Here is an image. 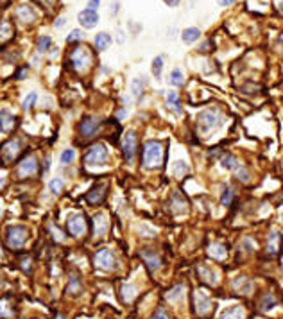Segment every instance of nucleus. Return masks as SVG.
Instances as JSON below:
<instances>
[{
  "mask_svg": "<svg viewBox=\"0 0 283 319\" xmlns=\"http://www.w3.org/2000/svg\"><path fill=\"white\" fill-rule=\"evenodd\" d=\"M219 5H222V7H226V5H231L235 2V0H217Z\"/></svg>",
  "mask_w": 283,
  "mask_h": 319,
  "instance_id": "864d4df0",
  "label": "nucleus"
},
{
  "mask_svg": "<svg viewBox=\"0 0 283 319\" xmlns=\"http://www.w3.org/2000/svg\"><path fill=\"white\" fill-rule=\"evenodd\" d=\"M142 162L145 169H158L163 162V145L158 140H149L144 147Z\"/></svg>",
  "mask_w": 283,
  "mask_h": 319,
  "instance_id": "f03ea898",
  "label": "nucleus"
},
{
  "mask_svg": "<svg viewBox=\"0 0 283 319\" xmlns=\"http://www.w3.org/2000/svg\"><path fill=\"white\" fill-rule=\"evenodd\" d=\"M15 115H11L9 111L2 109L0 111V131H9L13 126H15Z\"/></svg>",
  "mask_w": 283,
  "mask_h": 319,
  "instance_id": "4be33fe9",
  "label": "nucleus"
},
{
  "mask_svg": "<svg viewBox=\"0 0 283 319\" xmlns=\"http://www.w3.org/2000/svg\"><path fill=\"white\" fill-rule=\"evenodd\" d=\"M50 233H52V237H54L58 242H63L66 239V237L63 235V231H61L60 228H58V226H54V224H50Z\"/></svg>",
  "mask_w": 283,
  "mask_h": 319,
  "instance_id": "c03bdc74",
  "label": "nucleus"
},
{
  "mask_svg": "<svg viewBox=\"0 0 283 319\" xmlns=\"http://www.w3.org/2000/svg\"><path fill=\"white\" fill-rule=\"evenodd\" d=\"M4 289V280H2V278H0V290Z\"/></svg>",
  "mask_w": 283,
  "mask_h": 319,
  "instance_id": "6e6d98bb",
  "label": "nucleus"
},
{
  "mask_svg": "<svg viewBox=\"0 0 283 319\" xmlns=\"http://www.w3.org/2000/svg\"><path fill=\"white\" fill-rule=\"evenodd\" d=\"M104 187H97V188H94V190H90L88 192V203L90 205H97V203H100L102 201V197H104Z\"/></svg>",
  "mask_w": 283,
  "mask_h": 319,
  "instance_id": "7c9ffc66",
  "label": "nucleus"
},
{
  "mask_svg": "<svg viewBox=\"0 0 283 319\" xmlns=\"http://www.w3.org/2000/svg\"><path fill=\"white\" fill-rule=\"evenodd\" d=\"M220 165H222L224 169H228V171H237V169L242 165V163L237 160V158L233 156V154H226V156L220 158Z\"/></svg>",
  "mask_w": 283,
  "mask_h": 319,
  "instance_id": "cd10ccee",
  "label": "nucleus"
},
{
  "mask_svg": "<svg viewBox=\"0 0 283 319\" xmlns=\"http://www.w3.org/2000/svg\"><path fill=\"white\" fill-rule=\"evenodd\" d=\"M222 122H224V117L219 109H204V111H201L197 115V128L203 135L219 129L222 126Z\"/></svg>",
  "mask_w": 283,
  "mask_h": 319,
  "instance_id": "f257e3e1",
  "label": "nucleus"
},
{
  "mask_svg": "<svg viewBox=\"0 0 283 319\" xmlns=\"http://www.w3.org/2000/svg\"><path fill=\"white\" fill-rule=\"evenodd\" d=\"M50 45H52V38H50V36H41V38L38 39V52H40V54L47 52V50L50 49Z\"/></svg>",
  "mask_w": 283,
  "mask_h": 319,
  "instance_id": "4c0bfd02",
  "label": "nucleus"
},
{
  "mask_svg": "<svg viewBox=\"0 0 283 319\" xmlns=\"http://www.w3.org/2000/svg\"><path fill=\"white\" fill-rule=\"evenodd\" d=\"M27 239H29V233H27L24 226H11L7 230V244L11 248H15V249L22 248L27 242Z\"/></svg>",
  "mask_w": 283,
  "mask_h": 319,
  "instance_id": "423d86ee",
  "label": "nucleus"
},
{
  "mask_svg": "<svg viewBox=\"0 0 283 319\" xmlns=\"http://www.w3.org/2000/svg\"><path fill=\"white\" fill-rule=\"evenodd\" d=\"M169 83L172 84V86H183L185 84V75H183V72L179 69H174L172 72H170V75H169Z\"/></svg>",
  "mask_w": 283,
  "mask_h": 319,
  "instance_id": "2f4dec72",
  "label": "nucleus"
},
{
  "mask_svg": "<svg viewBox=\"0 0 283 319\" xmlns=\"http://www.w3.org/2000/svg\"><path fill=\"white\" fill-rule=\"evenodd\" d=\"M233 289L240 294H251L253 292V282L249 280L248 276H240L233 282Z\"/></svg>",
  "mask_w": 283,
  "mask_h": 319,
  "instance_id": "a211bd4d",
  "label": "nucleus"
},
{
  "mask_svg": "<svg viewBox=\"0 0 283 319\" xmlns=\"http://www.w3.org/2000/svg\"><path fill=\"white\" fill-rule=\"evenodd\" d=\"M54 319H65V318H63V316H56Z\"/></svg>",
  "mask_w": 283,
  "mask_h": 319,
  "instance_id": "4d7b16f0",
  "label": "nucleus"
},
{
  "mask_svg": "<svg viewBox=\"0 0 283 319\" xmlns=\"http://www.w3.org/2000/svg\"><path fill=\"white\" fill-rule=\"evenodd\" d=\"M153 74H154V77H158L159 79V75H161V70H163V56H158V58H154L153 59Z\"/></svg>",
  "mask_w": 283,
  "mask_h": 319,
  "instance_id": "e433bc0d",
  "label": "nucleus"
},
{
  "mask_svg": "<svg viewBox=\"0 0 283 319\" xmlns=\"http://www.w3.org/2000/svg\"><path fill=\"white\" fill-rule=\"evenodd\" d=\"M63 188H65V181H63V179H60V177H52V179H50L49 190L52 192V194H61Z\"/></svg>",
  "mask_w": 283,
  "mask_h": 319,
  "instance_id": "f704fd0d",
  "label": "nucleus"
},
{
  "mask_svg": "<svg viewBox=\"0 0 283 319\" xmlns=\"http://www.w3.org/2000/svg\"><path fill=\"white\" fill-rule=\"evenodd\" d=\"M185 298V285H176L167 292V300L170 303H181Z\"/></svg>",
  "mask_w": 283,
  "mask_h": 319,
  "instance_id": "5701e85b",
  "label": "nucleus"
},
{
  "mask_svg": "<svg viewBox=\"0 0 283 319\" xmlns=\"http://www.w3.org/2000/svg\"><path fill=\"white\" fill-rule=\"evenodd\" d=\"M282 41H283V36H282Z\"/></svg>",
  "mask_w": 283,
  "mask_h": 319,
  "instance_id": "052dcab7",
  "label": "nucleus"
},
{
  "mask_svg": "<svg viewBox=\"0 0 283 319\" xmlns=\"http://www.w3.org/2000/svg\"><path fill=\"white\" fill-rule=\"evenodd\" d=\"M167 108L170 109L176 115H181L183 113V108H181V101H179V95L176 92H169L167 95Z\"/></svg>",
  "mask_w": 283,
  "mask_h": 319,
  "instance_id": "aec40b11",
  "label": "nucleus"
},
{
  "mask_svg": "<svg viewBox=\"0 0 283 319\" xmlns=\"http://www.w3.org/2000/svg\"><path fill=\"white\" fill-rule=\"evenodd\" d=\"M74 160H75V151H74V149L68 147V149H65V151L61 152V156H60L61 165H70Z\"/></svg>",
  "mask_w": 283,
  "mask_h": 319,
  "instance_id": "c9c22d12",
  "label": "nucleus"
},
{
  "mask_svg": "<svg viewBox=\"0 0 283 319\" xmlns=\"http://www.w3.org/2000/svg\"><path fill=\"white\" fill-rule=\"evenodd\" d=\"M108 228H109V224H108V217H106V213H97V215H95V219H94L95 235H97V237L106 235Z\"/></svg>",
  "mask_w": 283,
  "mask_h": 319,
  "instance_id": "6ab92c4d",
  "label": "nucleus"
},
{
  "mask_svg": "<svg viewBox=\"0 0 283 319\" xmlns=\"http://www.w3.org/2000/svg\"><path fill=\"white\" fill-rule=\"evenodd\" d=\"M15 314L13 305L9 300H0V319H9L11 316Z\"/></svg>",
  "mask_w": 283,
  "mask_h": 319,
  "instance_id": "c756f323",
  "label": "nucleus"
},
{
  "mask_svg": "<svg viewBox=\"0 0 283 319\" xmlns=\"http://www.w3.org/2000/svg\"><path fill=\"white\" fill-rule=\"evenodd\" d=\"M280 251H282V233L280 231H273L267 241V253L271 256H278Z\"/></svg>",
  "mask_w": 283,
  "mask_h": 319,
  "instance_id": "ddd939ff",
  "label": "nucleus"
},
{
  "mask_svg": "<svg viewBox=\"0 0 283 319\" xmlns=\"http://www.w3.org/2000/svg\"><path fill=\"white\" fill-rule=\"evenodd\" d=\"M111 41H113V38L108 33H99V35L95 36V47H97V50H106L111 45Z\"/></svg>",
  "mask_w": 283,
  "mask_h": 319,
  "instance_id": "a878e982",
  "label": "nucleus"
},
{
  "mask_svg": "<svg viewBox=\"0 0 283 319\" xmlns=\"http://www.w3.org/2000/svg\"><path fill=\"white\" fill-rule=\"evenodd\" d=\"M208 253H210V256H214V258H217V260H224V258H226V255H228L226 248H224L222 244H219V242H215V244H210Z\"/></svg>",
  "mask_w": 283,
  "mask_h": 319,
  "instance_id": "bb28decb",
  "label": "nucleus"
},
{
  "mask_svg": "<svg viewBox=\"0 0 283 319\" xmlns=\"http://www.w3.org/2000/svg\"><path fill=\"white\" fill-rule=\"evenodd\" d=\"M172 171H174V176L176 177H183L185 174L189 172V165H187L185 162H176L174 163V169H172Z\"/></svg>",
  "mask_w": 283,
  "mask_h": 319,
  "instance_id": "58836bf2",
  "label": "nucleus"
},
{
  "mask_svg": "<svg viewBox=\"0 0 283 319\" xmlns=\"http://www.w3.org/2000/svg\"><path fill=\"white\" fill-rule=\"evenodd\" d=\"M140 233H142L144 237H154L156 231L151 230V228H147V226H140Z\"/></svg>",
  "mask_w": 283,
  "mask_h": 319,
  "instance_id": "de8ad7c7",
  "label": "nucleus"
},
{
  "mask_svg": "<svg viewBox=\"0 0 283 319\" xmlns=\"http://www.w3.org/2000/svg\"><path fill=\"white\" fill-rule=\"evenodd\" d=\"M108 158H109V152H108V149H106V145L97 143V145H94V147L90 149L88 154L85 156V163L88 165V167H94V165H104V163L108 162Z\"/></svg>",
  "mask_w": 283,
  "mask_h": 319,
  "instance_id": "7ed1b4c3",
  "label": "nucleus"
},
{
  "mask_svg": "<svg viewBox=\"0 0 283 319\" xmlns=\"http://www.w3.org/2000/svg\"><path fill=\"white\" fill-rule=\"evenodd\" d=\"M11 36V25L7 22H0V39H5Z\"/></svg>",
  "mask_w": 283,
  "mask_h": 319,
  "instance_id": "37998d69",
  "label": "nucleus"
},
{
  "mask_svg": "<svg viewBox=\"0 0 283 319\" xmlns=\"http://www.w3.org/2000/svg\"><path fill=\"white\" fill-rule=\"evenodd\" d=\"M70 63L74 65V69L77 72H86L90 69V65H92V54H90L88 50L83 47H77V49L70 54Z\"/></svg>",
  "mask_w": 283,
  "mask_h": 319,
  "instance_id": "20e7f679",
  "label": "nucleus"
},
{
  "mask_svg": "<svg viewBox=\"0 0 283 319\" xmlns=\"http://www.w3.org/2000/svg\"><path fill=\"white\" fill-rule=\"evenodd\" d=\"M282 9H283V2H282Z\"/></svg>",
  "mask_w": 283,
  "mask_h": 319,
  "instance_id": "bf43d9fd",
  "label": "nucleus"
},
{
  "mask_svg": "<svg viewBox=\"0 0 283 319\" xmlns=\"http://www.w3.org/2000/svg\"><path fill=\"white\" fill-rule=\"evenodd\" d=\"M136 151H138V138H136V133L127 131L124 135V140H122V152H124L126 162L133 163L134 156H136Z\"/></svg>",
  "mask_w": 283,
  "mask_h": 319,
  "instance_id": "39448f33",
  "label": "nucleus"
},
{
  "mask_svg": "<svg viewBox=\"0 0 283 319\" xmlns=\"http://www.w3.org/2000/svg\"><path fill=\"white\" fill-rule=\"evenodd\" d=\"M273 307H276V300H274L273 294H267L265 298L262 300V309L263 310H271Z\"/></svg>",
  "mask_w": 283,
  "mask_h": 319,
  "instance_id": "79ce46f5",
  "label": "nucleus"
},
{
  "mask_svg": "<svg viewBox=\"0 0 283 319\" xmlns=\"http://www.w3.org/2000/svg\"><path fill=\"white\" fill-rule=\"evenodd\" d=\"M20 147H22L20 140H11V142L5 143L4 149H2V152H4V160H5V162H11V160H15L16 154L20 152Z\"/></svg>",
  "mask_w": 283,
  "mask_h": 319,
  "instance_id": "dca6fc26",
  "label": "nucleus"
},
{
  "mask_svg": "<svg viewBox=\"0 0 283 319\" xmlns=\"http://www.w3.org/2000/svg\"><path fill=\"white\" fill-rule=\"evenodd\" d=\"M136 294H138V287L133 284H126L124 287H122V300L126 301V303H131V301L136 298Z\"/></svg>",
  "mask_w": 283,
  "mask_h": 319,
  "instance_id": "393cba45",
  "label": "nucleus"
},
{
  "mask_svg": "<svg viewBox=\"0 0 283 319\" xmlns=\"http://www.w3.org/2000/svg\"><path fill=\"white\" fill-rule=\"evenodd\" d=\"M194 305H195V312H197L199 316L208 314L210 310H212V300L204 294L203 290H197L194 294Z\"/></svg>",
  "mask_w": 283,
  "mask_h": 319,
  "instance_id": "9d476101",
  "label": "nucleus"
},
{
  "mask_svg": "<svg viewBox=\"0 0 283 319\" xmlns=\"http://www.w3.org/2000/svg\"><path fill=\"white\" fill-rule=\"evenodd\" d=\"M235 174L239 176V179H242V181H249V172H248V169L244 167V165H240L237 171H235Z\"/></svg>",
  "mask_w": 283,
  "mask_h": 319,
  "instance_id": "49530a36",
  "label": "nucleus"
},
{
  "mask_svg": "<svg viewBox=\"0 0 283 319\" xmlns=\"http://www.w3.org/2000/svg\"><path fill=\"white\" fill-rule=\"evenodd\" d=\"M36 171H38V160L32 154L27 156L25 160H22V163L18 165V176L20 177L32 176V174H36Z\"/></svg>",
  "mask_w": 283,
  "mask_h": 319,
  "instance_id": "1a4fd4ad",
  "label": "nucleus"
},
{
  "mask_svg": "<svg viewBox=\"0 0 283 319\" xmlns=\"http://www.w3.org/2000/svg\"><path fill=\"white\" fill-rule=\"evenodd\" d=\"M170 208H172L174 213H185L187 212V201L181 197V194H178V192L172 194V197H170Z\"/></svg>",
  "mask_w": 283,
  "mask_h": 319,
  "instance_id": "412c9836",
  "label": "nucleus"
},
{
  "mask_svg": "<svg viewBox=\"0 0 283 319\" xmlns=\"http://www.w3.org/2000/svg\"><path fill=\"white\" fill-rule=\"evenodd\" d=\"M220 319H244V309L242 307H231V309L224 310Z\"/></svg>",
  "mask_w": 283,
  "mask_h": 319,
  "instance_id": "c85d7f7f",
  "label": "nucleus"
},
{
  "mask_svg": "<svg viewBox=\"0 0 283 319\" xmlns=\"http://www.w3.org/2000/svg\"><path fill=\"white\" fill-rule=\"evenodd\" d=\"M95 265L102 271H111L117 267V260H115V255L111 253V249H100L95 253Z\"/></svg>",
  "mask_w": 283,
  "mask_h": 319,
  "instance_id": "6e6552de",
  "label": "nucleus"
},
{
  "mask_svg": "<svg viewBox=\"0 0 283 319\" xmlns=\"http://www.w3.org/2000/svg\"><path fill=\"white\" fill-rule=\"evenodd\" d=\"M197 273H199V276L203 278V282H206V284H210V285H217L219 276L212 267H208V265H199Z\"/></svg>",
  "mask_w": 283,
  "mask_h": 319,
  "instance_id": "f3484780",
  "label": "nucleus"
},
{
  "mask_svg": "<svg viewBox=\"0 0 283 319\" xmlns=\"http://www.w3.org/2000/svg\"><path fill=\"white\" fill-rule=\"evenodd\" d=\"M77 20H79V24L85 27V29H94L95 25L99 24V15H97V11H90V9H83L77 15Z\"/></svg>",
  "mask_w": 283,
  "mask_h": 319,
  "instance_id": "f8f14e48",
  "label": "nucleus"
},
{
  "mask_svg": "<svg viewBox=\"0 0 283 319\" xmlns=\"http://www.w3.org/2000/svg\"><path fill=\"white\" fill-rule=\"evenodd\" d=\"M99 5H100V0H90V2H88V7H86V9L97 11V9H99Z\"/></svg>",
  "mask_w": 283,
  "mask_h": 319,
  "instance_id": "8fccbe9b",
  "label": "nucleus"
},
{
  "mask_svg": "<svg viewBox=\"0 0 283 319\" xmlns=\"http://www.w3.org/2000/svg\"><path fill=\"white\" fill-rule=\"evenodd\" d=\"M66 290L74 296L79 294L81 290H83V284H81V280L77 276H72V278H70V284H68V287H66Z\"/></svg>",
  "mask_w": 283,
  "mask_h": 319,
  "instance_id": "72a5a7b5",
  "label": "nucleus"
},
{
  "mask_svg": "<svg viewBox=\"0 0 283 319\" xmlns=\"http://www.w3.org/2000/svg\"><path fill=\"white\" fill-rule=\"evenodd\" d=\"M65 22H66L65 16H60V18H58V22H56V29H61V27L65 25Z\"/></svg>",
  "mask_w": 283,
  "mask_h": 319,
  "instance_id": "3c124183",
  "label": "nucleus"
},
{
  "mask_svg": "<svg viewBox=\"0 0 283 319\" xmlns=\"http://www.w3.org/2000/svg\"><path fill=\"white\" fill-rule=\"evenodd\" d=\"M144 88H145V79H133L131 81V94L133 97H140V95L144 94Z\"/></svg>",
  "mask_w": 283,
  "mask_h": 319,
  "instance_id": "473e14b6",
  "label": "nucleus"
},
{
  "mask_svg": "<svg viewBox=\"0 0 283 319\" xmlns=\"http://www.w3.org/2000/svg\"><path fill=\"white\" fill-rule=\"evenodd\" d=\"M220 201H222L224 207H229V205H231V201H233V190H231V187H224Z\"/></svg>",
  "mask_w": 283,
  "mask_h": 319,
  "instance_id": "a19ab883",
  "label": "nucleus"
},
{
  "mask_svg": "<svg viewBox=\"0 0 283 319\" xmlns=\"http://www.w3.org/2000/svg\"><path fill=\"white\" fill-rule=\"evenodd\" d=\"M199 38H201V31H199L197 27H189V29H185L183 33H181V39H183L187 45L195 43Z\"/></svg>",
  "mask_w": 283,
  "mask_h": 319,
  "instance_id": "b1692460",
  "label": "nucleus"
},
{
  "mask_svg": "<svg viewBox=\"0 0 283 319\" xmlns=\"http://www.w3.org/2000/svg\"><path fill=\"white\" fill-rule=\"evenodd\" d=\"M66 228H68L70 235L81 237L86 233V219L83 213H72L66 219Z\"/></svg>",
  "mask_w": 283,
  "mask_h": 319,
  "instance_id": "0eeeda50",
  "label": "nucleus"
},
{
  "mask_svg": "<svg viewBox=\"0 0 283 319\" xmlns=\"http://www.w3.org/2000/svg\"><path fill=\"white\" fill-rule=\"evenodd\" d=\"M282 219H283V213H282Z\"/></svg>",
  "mask_w": 283,
  "mask_h": 319,
  "instance_id": "680f3d73",
  "label": "nucleus"
},
{
  "mask_svg": "<svg viewBox=\"0 0 283 319\" xmlns=\"http://www.w3.org/2000/svg\"><path fill=\"white\" fill-rule=\"evenodd\" d=\"M0 260H2V249H0Z\"/></svg>",
  "mask_w": 283,
  "mask_h": 319,
  "instance_id": "13d9d810",
  "label": "nucleus"
},
{
  "mask_svg": "<svg viewBox=\"0 0 283 319\" xmlns=\"http://www.w3.org/2000/svg\"><path fill=\"white\" fill-rule=\"evenodd\" d=\"M163 2L169 5V7H176V5H179V2H181V0H163Z\"/></svg>",
  "mask_w": 283,
  "mask_h": 319,
  "instance_id": "603ef678",
  "label": "nucleus"
},
{
  "mask_svg": "<svg viewBox=\"0 0 283 319\" xmlns=\"http://www.w3.org/2000/svg\"><path fill=\"white\" fill-rule=\"evenodd\" d=\"M142 258H144V262L147 264L149 271H153V273L161 267V258H159V255L158 253H154V251H142Z\"/></svg>",
  "mask_w": 283,
  "mask_h": 319,
  "instance_id": "4468645a",
  "label": "nucleus"
},
{
  "mask_svg": "<svg viewBox=\"0 0 283 319\" xmlns=\"http://www.w3.org/2000/svg\"><path fill=\"white\" fill-rule=\"evenodd\" d=\"M36 101H38V95L32 92V94H29L27 97L24 99V103H22V108H24L25 111H29V109H32V106H34Z\"/></svg>",
  "mask_w": 283,
  "mask_h": 319,
  "instance_id": "ea45409f",
  "label": "nucleus"
},
{
  "mask_svg": "<svg viewBox=\"0 0 283 319\" xmlns=\"http://www.w3.org/2000/svg\"><path fill=\"white\" fill-rule=\"evenodd\" d=\"M109 13H111V15H117V13H119V4H113V9H109Z\"/></svg>",
  "mask_w": 283,
  "mask_h": 319,
  "instance_id": "5fc2aeb1",
  "label": "nucleus"
},
{
  "mask_svg": "<svg viewBox=\"0 0 283 319\" xmlns=\"http://www.w3.org/2000/svg\"><path fill=\"white\" fill-rule=\"evenodd\" d=\"M99 128H100V120H99V118L88 117V118H85V120L79 124V133L83 135V137L90 138V137H94Z\"/></svg>",
  "mask_w": 283,
  "mask_h": 319,
  "instance_id": "9b49d317",
  "label": "nucleus"
},
{
  "mask_svg": "<svg viewBox=\"0 0 283 319\" xmlns=\"http://www.w3.org/2000/svg\"><path fill=\"white\" fill-rule=\"evenodd\" d=\"M16 16H18V20H22L24 24H32L36 20V11L32 9L29 4H24L16 9Z\"/></svg>",
  "mask_w": 283,
  "mask_h": 319,
  "instance_id": "2eb2a0df",
  "label": "nucleus"
},
{
  "mask_svg": "<svg viewBox=\"0 0 283 319\" xmlns=\"http://www.w3.org/2000/svg\"><path fill=\"white\" fill-rule=\"evenodd\" d=\"M153 319H170V318L163 309H159V310H156V314H154Z\"/></svg>",
  "mask_w": 283,
  "mask_h": 319,
  "instance_id": "09e8293b",
  "label": "nucleus"
},
{
  "mask_svg": "<svg viewBox=\"0 0 283 319\" xmlns=\"http://www.w3.org/2000/svg\"><path fill=\"white\" fill-rule=\"evenodd\" d=\"M83 31H79V29H74L72 33H70L68 36H66V41L68 43H72V41H77V39H83Z\"/></svg>",
  "mask_w": 283,
  "mask_h": 319,
  "instance_id": "a18cd8bd",
  "label": "nucleus"
}]
</instances>
